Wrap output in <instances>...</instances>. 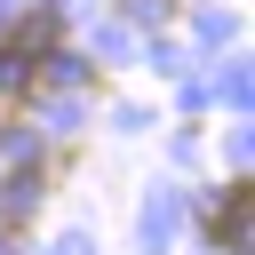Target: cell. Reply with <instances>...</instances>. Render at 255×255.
I'll return each mask as SVG.
<instances>
[{
	"instance_id": "1",
	"label": "cell",
	"mask_w": 255,
	"mask_h": 255,
	"mask_svg": "<svg viewBox=\"0 0 255 255\" xmlns=\"http://www.w3.org/2000/svg\"><path fill=\"white\" fill-rule=\"evenodd\" d=\"M56 40H64L56 8L24 16V24H16L8 40H0V96H32V88L48 80V64H56Z\"/></svg>"
},
{
	"instance_id": "2",
	"label": "cell",
	"mask_w": 255,
	"mask_h": 255,
	"mask_svg": "<svg viewBox=\"0 0 255 255\" xmlns=\"http://www.w3.org/2000/svg\"><path fill=\"white\" fill-rule=\"evenodd\" d=\"M247 215H255V199H247V183H231V191L207 207V239H215L223 255H247Z\"/></svg>"
}]
</instances>
